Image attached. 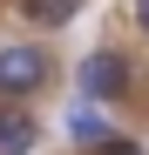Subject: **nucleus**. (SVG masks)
Returning <instances> with one entry per match:
<instances>
[{
  "label": "nucleus",
  "instance_id": "1",
  "mask_svg": "<svg viewBox=\"0 0 149 155\" xmlns=\"http://www.w3.org/2000/svg\"><path fill=\"white\" fill-rule=\"evenodd\" d=\"M47 81H54V54L41 41H7L0 47V94L27 101V94H47Z\"/></svg>",
  "mask_w": 149,
  "mask_h": 155
},
{
  "label": "nucleus",
  "instance_id": "2",
  "mask_svg": "<svg viewBox=\"0 0 149 155\" xmlns=\"http://www.w3.org/2000/svg\"><path fill=\"white\" fill-rule=\"evenodd\" d=\"M74 94H81V101H122V94H129V61H122L115 47L81 54V68H74Z\"/></svg>",
  "mask_w": 149,
  "mask_h": 155
},
{
  "label": "nucleus",
  "instance_id": "3",
  "mask_svg": "<svg viewBox=\"0 0 149 155\" xmlns=\"http://www.w3.org/2000/svg\"><path fill=\"white\" fill-rule=\"evenodd\" d=\"M34 148H41V121L20 108V101L0 108V155H34Z\"/></svg>",
  "mask_w": 149,
  "mask_h": 155
},
{
  "label": "nucleus",
  "instance_id": "4",
  "mask_svg": "<svg viewBox=\"0 0 149 155\" xmlns=\"http://www.w3.org/2000/svg\"><path fill=\"white\" fill-rule=\"evenodd\" d=\"M68 135H74V142H88V148H95V142H109L115 128H109V115H102V101H81V108L68 115Z\"/></svg>",
  "mask_w": 149,
  "mask_h": 155
},
{
  "label": "nucleus",
  "instance_id": "5",
  "mask_svg": "<svg viewBox=\"0 0 149 155\" xmlns=\"http://www.w3.org/2000/svg\"><path fill=\"white\" fill-rule=\"evenodd\" d=\"M20 14H27L34 27H68V20L81 14V0H20Z\"/></svg>",
  "mask_w": 149,
  "mask_h": 155
},
{
  "label": "nucleus",
  "instance_id": "6",
  "mask_svg": "<svg viewBox=\"0 0 149 155\" xmlns=\"http://www.w3.org/2000/svg\"><path fill=\"white\" fill-rule=\"evenodd\" d=\"M88 155H142V148H136V142H129V135H109V142H95V148H88Z\"/></svg>",
  "mask_w": 149,
  "mask_h": 155
},
{
  "label": "nucleus",
  "instance_id": "7",
  "mask_svg": "<svg viewBox=\"0 0 149 155\" xmlns=\"http://www.w3.org/2000/svg\"><path fill=\"white\" fill-rule=\"evenodd\" d=\"M129 14H136V27L149 34V0H129Z\"/></svg>",
  "mask_w": 149,
  "mask_h": 155
}]
</instances>
